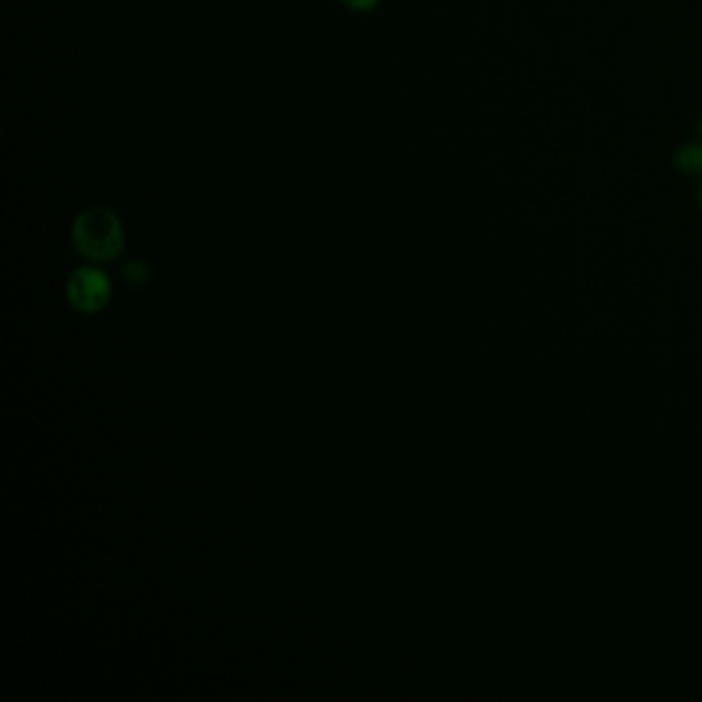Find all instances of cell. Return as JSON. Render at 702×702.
<instances>
[{
    "instance_id": "1",
    "label": "cell",
    "mask_w": 702,
    "mask_h": 702,
    "mask_svg": "<svg viewBox=\"0 0 702 702\" xmlns=\"http://www.w3.org/2000/svg\"><path fill=\"white\" fill-rule=\"evenodd\" d=\"M72 246L89 262H114L126 247L122 221L106 207H91L74 219Z\"/></svg>"
},
{
    "instance_id": "2",
    "label": "cell",
    "mask_w": 702,
    "mask_h": 702,
    "mask_svg": "<svg viewBox=\"0 0 702 702\" xmlns=\"http://www.w3.org/2000/svg\"><path fill=\"white\" fill-rule=\"evenodd\" d=\"M67 299L79 314H100L112 299V281L102 268H77L67 282Z\"/></svg>"
},
{
    "instance_id": "3",
    "label": "cell",
    "mask_w": 702,
    "mask_h": 702,
    "mask_svg": "<svg viewBox=\"0 0 702 702\" xmlns=\"http://www.w3.org/2000/svg\"><path fill=\"white\" fill-rule=\"evenodd\" d=\"M122 279L128 282V284H142V282L151 279V268H149L147 264L141 262V260L126 264V268L122 270Z\"/></svg>"
},
{
    "instance_id": "4",
    "label": "cell",
    "mask_w": 702,
    "mask_h": 702,
    "mask_svg": "<svg viewBox=\"0 0 702 702\" xmlns=\"http://www.w3.org/2000/svg\"><path fill=\"white\" fill-rule=\"evenodd\" d=\"M678 161H680V165L686 172H702V147H699V144L686 147L680 151Z\"/></svg>"
},
{
    "instance_id": "5",
    "label": "cell",
    "mask_w": 702,
    "mask_h": 702,
    "mask_svg": "<svg viewBox=\"0 0 702 702\" xmlns=\"http://www.w3.org/2000/svg\"><path fill=\"white\" fill-rule=\"evenodd\" d=\"M347 9L356 11V13H365V11H373L377 7L379 0H340Z\"/></svg>"
},
{
    "instance_id": "6",
    "label": "cell",
    "mask_w": 702,
    "mask_h": 702,
    "mask_svg": "<svg viewBox=\"0 0 702 702\" xmlns=\"http://www.w3.org/2000/svg\"><path fill=\"white\" fill-rule=\"evenodd\" d=\"M701 204H702V184H701Z\"/></svg>"
},
{
    "instance_id": "7",
    "label": "cell",
    "mask_w": 702,
    "mask_h": 702,
    "mask_svg": "<svg viewBox=\"0 0 702 702\" xmlns=\"http://www.w3.org/2000/svg\"><path fill=\"white\" fill-rule=\"evenodd\" d=\"M701 130H702V126H701Z\"/></svg>"
}]
</instances>
